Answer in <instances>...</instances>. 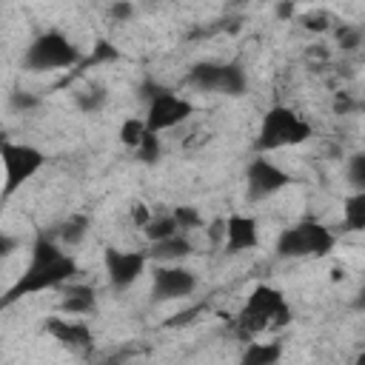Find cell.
Returning a JSON list of instances; mask_svg holds the SVG:
<instances>
[{"mask_svg": "<svg viewBox=\"0 0 365 365\" xmlns=\"http://www.w3.org/2000/svg\"><path fill=\"white\" fill-rule=\"evenodd\" d=\"M77 274V262L74 257H68L63 251L60 242L48 240V237H37L34 245H31V262L29 268L20 274V279L6 291V297L0 299V308L20 299V297H29V294H43V291H51V288H60L66 285L71 277Z\"/></svg>", "mask_w": 365, "mask_h": 365, "instance_id": "cell-1", "label": "cell"}, {"mask_svg": "<svg viewBox=\"0 0 365 365\" xmlns=\"http://www.w3.org/2000/svg\"><path fill=\"white\" fill-rule=\"evenodd\" d=\"M94 308H97V294L88 285H68L60 299V311L68 317H83V314H91Z\"/></svg>", "mask_w": 365, "mask_h": 365, "instance_id": "cell-15", "label": "cell"}, {"mask_svg": "<svg viewBox=\"0 0 365 365\" xmlns=\"http://www.w3.org/2000/svg\"><path fill=\"white\" fill-rule=\"evenodd\" d=\"M222 237L228 254L254 251L259 245V222L248 214H231L228 220H222Z\"/></svg>", "mask_w": 365, "mask_h": 365, "instance_id": "cell-12", "label": "cell"}, {"mask_svg": "<svg viewBox=\"0 0 365 365\" xmlns=\"http://www.w3.org/2000/svg\"><path fill=\"white\" fill-rule=\"evenodd\" d=\"M86 231H88V217H86V214H71V217L57 228V240H60V245L71 248V245H80V242H83Z\"/></svg>", "mask_w": 365, "mask_h": 365, "instance_id": "cell-18", "label": "cell"}, {"mask_svg": "<svg viewBox=\"0 0 365 365\" xmlns=\"http://www.w3.org/2000/svg\"><path fill=\"white\" fill-rule=\"evenodd\" d=\"M311 137V123L299 117L288 106H271L262 114L259 134H257V151H279L288 145H302Z\"/></svg>", "mask_w": 365, "mask_h": 365, "instance_id": "cell-5", "label": "cell"}, {"mask_svg": "<svg viewBox=\"0 0 365 365\" xmlns=\"http://www.w3.org/2000/svg\"><path fill=\"white\" fill-rule=\"evenodd\" d=\"M128 217H131V222L137 225V228H145L148 222H151V211H148V205L145 202H131V208H128Z\"/></svg>", "mask_w": 365, "mask_h": 365, "instance_id": "cell-28", "label": "cell"}, {"mask_svg": "<svg viewBox=\"0 0 365 365\" xmlns=\"http://www.w3.org/2000/svg\"><path fill=\"white\" fill-rule=\"evenodd\" d=\"M336 245V237L319 220H299L279 231L274 254L282 259H308V257H328Z\"/></svg>", "mask_w": 365, "mask_h": 365, "instance_id": "cell-3", "label": "cell"}, {"mask_svg": "<svg viewBox=\"0 0 365 365\" xmlns=\"http://www.w3.org/2000/svg\"><path fill=\"white\" fill-rule=\"evenodd\" d=\"M106 88L103 86H86V88H80L77 94H74V103H77V108L83 111V114H94V111H100L103 106H106Z\"/></svg>", "mask_w": 365, "mask_h": 365, "instance_id": "cell-19", "label": "cell"}, {"mask_svg": "<svg viewBox=\"0 0 365 365\" xmlns=\"http://www.w3.org/2000/svg\"><path fill=\"white\" fill-rule=\"evenodd\" d=\"M302 26L308 29V31H328V14L325 11H311V14H305L302 17Z\"/></svg>", "mask_w": 365, "mask_h": 365, "instance_id": "cell-29", "label": "cell"}, {"mask_svg": "<svg viewBox=\"0 0 365 365\" xmlns=\"http://www.w3.org/2000/svg\"><path fill=\"white\" fill-rule=\"evenodd\" d=\"M282 359V342L271 339V342H248L240 365H279Z\"/></svg>", "mask_w": 365, "mask_h": 365, "instance_id": "cell-16", "label": "cell"}, {"mask_svg": "<svg viewBox=\"0 0 365 365\" xmlns=\"http://www.w3.org/2000/svg\"><path fill=\"white\" fill-rule=\"evenodd\" d=\"M171 217H174V222H177L180 234L194 231V228H202V214H200L194 205H177V208L171 211Z\"/></svg>", "mask_w": 365, "mask_h": 365, "instance_id": "cell-24", "label": "cell"}, {"mask_svg": "<svg viewBox=\"0 0 365 365\" xmlns=\"http://www.w3.org/2000/svg\"><path fill=\"white\" fill-rule=\"evenodd\" d=\"M103 265H106L108 285L117 288V291H125V288H131V285L145 274L148 257H145V251L106 248V254H103Z\"/></svg>", "mask_w": 365, "mask_h": 365, "instance_id": "cell-10", "label": "cell"}, {"mask_svg": "<svg viewBox=\"0 0 365 365\" xmlns=\"http://www.w3.org/2000/svg\"><path fill=\"white\" fill-rule=\"evenodd\" d=\"M336 40H339V46H342L345 51H354V48L362 46V29H359V26H342V29L336 31Z\"/></svg>", "mask_w": 365, "mask_h": 365, "instance_id": "cell-27", "label": "cell"}, {"mask_svg": "<svg viewBox=\"0 0 365 365\" xmlns=\"http://www.w3.org/2000/svg\"><path fill=\"white\" fill-rule=\"evenodd\" d=\"M46 334L54 336L60 345L74 348V351H91L94 348V334L86 322L80 319H66V317H48L46 319Z\"/></svg>", "mask_w": 365, "mask_h": 365, "instance_id": "cell-13", "label": "cell"}, {"mask_svg": "<svg viewBox=\"0 0 365 365\" xmlns=\"http://www.w3.org/2000/svg\"><path fill=\"white\" fill-rule=\"evenodd\" d=\"M194 254V242L185 237V234H174L168 240H160V242H151V248L145 251L148 259H157L160 265H177L180 259L191 257Z\"/></svg>", "mask_w": 365, "mask_h": 365, "instance_id": "cell-14", "label": "cell"}, {"mask_svg": "<svg viewBox=\"0 0 365 365\" xmlns=\"http://www.w3.org/2000/svg\"><path fill=\"white\" fill-rule=\"evenodd\" d=\"M145 120L143 117H125L123 123H120V143L125 145V148H137L140 145V140L145 137Z\"/></svg>", "mask_w": 365, "mask_h": 365, "instance_id": "cell-22", "label": "cell"}, {"mask_svg": "<svg viewBox=\"0 0 365 365\" xmlns=\"http://www.w3.org/2000/svg\"><path fill=\"white\" fill-rule=\"evenodd\" d=\"M194 114V103L188 97L174 94L171 88H165L163 94H157L148 106H145V128L151 134H163L168 128H177L180 123H185Z\"/></svg>", "mask_w": 365, "mask_h": 365, "instance_id": "cell-8", "label": "cell"}, {"mask_svg": "<svg viewBox=\"0 0 365 365\" xmlns=\"http://www.w3.org/2000/svg\"><path fill=\"white\" fill-rule=\"evenodd\" d=\"M291 322L288 299L279 288L259 282L248 291L242 311L237 314V336L245 342H254L265 331H279Z\"/></svg>", "mask_w": 365, "mask_h": 365, "instance_id": "cell-2", "label": "cell"}, {"mask_svg": "<svg viewBox=\"0 0 365 365\" xmlns=\"http://www.w3.org/2000/svg\"><path fill=\"white\" fill-rule=\"evenodd\" d=\"M9 106H11L14 111H20V114H29V111H34V108L40 106V97H37V94H31V91L14 88V91L9 94Z\"/></svg>", "mask_w": 365, "mask_h": 365, "instance_id": "cell-25", "label": "cell"}, {"mask_svg": "<svg viewBox=\"0 0 365 365\" xmlns=\"http://www.w3.org/2000/svg\"><path fill=\"white\" fill-rule=\"evenodd\" d=\"M123 54H120V48L111 43V40H97L94 46H91V54L83 60L86 66H103V63H117Z\"/></svg>", "mask_w": 365, "mask_h": 365, "instance_id": "cell-23", "label": "cell"}, {"mask_svg": "<svg viewBox=\"0 0 365 365\" xmlns=\"http://www.w3.org/2000/svg\"><path fill=\"white\" fill-rule=\"evenodd\" d=\"M348 180H351V185L356 191H365V154L362 151L351 154V160H348Z\"/></svg>", "mask_w": 365, "mask_h": 365, "instance_id": "cell-26", "label": "cell"}, {"mask_svg": "<svg viewBox=\"0 0 365 365\" xmlns=\"http://www.w3.org/2000/svg\"><path fill=\"white\" fill-rule=\"evenodd\" d=\"M288 182H291L288 171L279 168L277 163L265 160V157H254L245 168V197L251 202H259V200H268V197L279 194Z\"/></svg>", "mask_w": 365, "mask_h": 365, "instance_id": "cell-9", "label": "cell"}, {"mask_svg": "<svg viewBox=\"0 0 365 365\" xmlns=\"http://www.w3.org/2000/svg\"><path fill=\"white\" fill-rule=\"evenodd\" d=\"M17 251V240L11 237V234H6V231H0V259H6V257H11Z\"/></svg>", "mask_w": 365, "mask_h": 365, "instance_id": "cell-32", "label": "cell"}, {"mask_svg": "<svg viewBox=\"0 0 365 365\" xmlns=\"http://www.w3.org/2000/svg\"><path fill=\"white\" fill-rule=\"evenodd\" d=\"M0 165H3V200L17 194L31 177L40 174L46 165V154L29 143H11L0 140Z\"/></svg>", "mask_w": 365, "mask_h": 365, "instance_id": "cell-6", "label": "cell"}, {"mask_svg": "<svg viewBox=\"0 0 365 365\" xmlns=\"http://www.w3.org/2000/svg\"><path fill=\"white\" fill-rule=\"evenodd\" d=\"M143 234L148 237V242H160V240H168V237L180 234V228H177L171 214H163V217H151V222L143 228Z\"/></svg>", "mask_w": 365, "mask_h": 365, "instance_id": "cell-20", "label": "cell"}, {"mask_svg": "<svg viewBox=\"0 0 365 365\" xmlns=\"http://www.w3.org/2000/svg\"><path fill=\"white\" fill-rule=\"evenodd\" d=\"M134 154H137V160H140L143 165H154V163H160V160H163V143H160V134L145 131V137L140 140V145L134 148Z\"/></svg>", "mask_w": 365, "mask_h": 365, "instance_id": "cell-21", "label": "cell"}, {"mask_svg": "<svg viewBox=\"0 0 365 365\" xmlns=\"http://www.w3.org/2000/svg\"><path fill=\"white\" fill-rule=\"evenodd\" d=\"M351 106H354V103H351L345 94H336V100H334V111H336V114H345Z\"/></svg>", "mask_w": 365, "mask_h": 365, "instance_id": "cell-34", "label": "cell"}, {"mask_svg": "<svg viewBox=\"0 0 365 365\" xmlns=\"http://www.w3.org/2000/svg\"><path fill=\"white\" fill-rule=\"evenodd\" d=\"M188 83L205 94L242 97L248 91V74L240 63H214V60L194 63L188 71Z\"/></svg>", "mask_w": 365, "mask_h": 365, "instance_id": "cell-7", "label": "cell"}, {"mask_svg": "<svg viewBox=\"0 0 365 365\" xmlns=\"http://www.w3.org/2000/svg\"><path fill=\"white\" fill-rule=\"evenodd\" d=\"M108 14H111L117 23H123V20H128V17L134 14V6H131V3H114V6L108 9Z\"/></svg>", "mask_w": 365, "mask_h": 365, "instance_id": "cell-31", "label": "cell"}, {"mask_svg": "<svg viewBox=\"0 0 365 365\" xmlns=\"http://www.w3.org/2000/svg\"><path fill=\"white\" fill-rule=\"evenodd\" d=\"M342 222L348 231H365V191H354L342 202Z\"/></svg>", "mask_w": 365, "mask_h": 365, "instance_id": "cell-17", "label": "cell"}, {"mask_svg": "<svg viewBox=\"0 0 365 365\" xmlns=\"http://www.w3.org/2000/svg\"><path fill=\"white\" fill-rule=\"evenodd\" d=\"M294 14H297V6H294V3H279V6H277V17L288 20V17H294Z\"/></svg>", "mask_w": 365, "mask_h": 365, "instance_id": "cell-33", "label": "cell"}, {"mask_svg": "<svg viewBox=\"0 0 365 365\" xmlns=\"http://www.w3.org/2000/svg\"><path fill=\"white\" fill-rule=\"evenodd\" d=\"M197 288V274L185 265H157L151 274V299L154 302H171L191 297Z\"/></svg>", "mask_w": 365, "mask_h": 365, "instance_id": "cell-11", "label": "cell"}, {"mask_svg": "<svg viewBox=\"0 0 365 365\" xmlns=\"http://www.w3.org/2000/svg\"><path fill=\"white\" fill-rule=\"evenodd\" d=\"M83 63V51L80 46L63 34L60 29H48L43 34H37L26 54H23V68L26 71H57V68H71V66H80Z\"/></svg>", "mask_w": 365, "mask_h": 365, "instance_id": "cell-4", "label": "cell"}, {"mask_svg": "<svg viewBox=\"0 0 365 365\" xmlns=\"http://www.w3.org/2000/svg\"><path fill=\"white\" fill-rule=\"evenodd\" d=\"M163 91H165V86H163V83H154V80H145V83L140 86V97L145 100V106H148L157 94H163Z\"/></svg>", "mask_w": 365, "mask_h": 365, "instance_id": "cell-30", "label": "cell"}]
</instances>
